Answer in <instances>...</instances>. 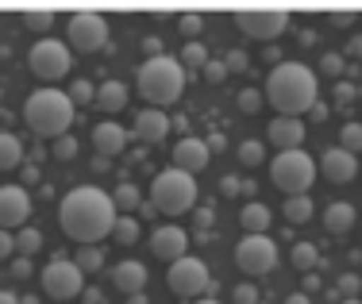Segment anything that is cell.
Listing matches in <instances>:
<instances>
[{
  "label": "cell",
  "mask_w": 362,
  "mask_h": 304,
  "mask_svg": "<svg viewBox=\"0 0 362 304\" xmlns=\"http://www.w3.org/2000/svg\"><path fill=\"white\" fill-rule=\"evenodd\" d=\"M58 223L74 242L81 247H97L105 235H112L116 228V204H112V193L97 185H77L62 197L58 204Z\"/></svg>",
  "instance_id": "cell-1"
},
{
  "label": "cell",
  "mask_w": 362,
  "mask_h": 304,
  "mask_svg": "<svg viewBox=\"0 0 362 304\" xmlns=\"http://www.w3.org/2000/svg\"><path fill=\"white\" fill-rule=\"evenodd\" d=\"M316 74L305 62H274L262 97L278 108V116H305L316 104Z\"/></svg>",
  "instance_id": "cell-2"
},
{
  "label": "cell",
  "mask_w": 362,
  "mask_h": 304,
  "mask_svg": "<svg viewBox=\"0 0 362 304\" xmlns=\"http://www.w3.org/2000/svg\"><path fill=\"white\" fill-rule=\"evenodd\" d=\"M185 85H189L185 66H181L177 58H170V54L146 58V62L139 66V74H135V89H139V97L151 104V108H166V104L181 100Z\"/></svg>",
  "instance_id": "cell-3"
},
{
  "label": "cell",
  "mask_w": 362,
  "mask_h": 304,
  "mask_svg": "<svg viewBox=\"0 0 362 304\" xmlns=\"http://www.w3.org/2000/svg\"><path fill=\"white\" fill-rule=\"evenodd\" d=\"M23 119L39 139H62L74 124V100L62 89H35L23 100Z\"/></svg>",
  "instance_id": "cell-4"
},
{
  "label": "cell",
  "mask_w": 362,
  "mask_h": 304,
  "mask_svg": "<svg viewBox=\"0 0 362 304\" xmlns=\"http://www.w3.org/2000/svg\"><path fill=\"white\" fill-rule=\"evenodd\" d=\"M151 204H154V212H162V216H185V212H193V204H197V181H193V173H185V170H177V166L162 170L158 177L151 181Z\"/></svg>",
  "instance_id": "cell-5"
},
{
  "label": "cell",
  "mask_w": 362,
  "mask_h": 304,
  "mask_svg": "<svg viewBox=\"0 0 362 304\" xmlns=\"http://www.w3.org/2000/svg\"><path fill=\"white\" fill-rule=\"evenodd\" d=\"M270 181L286 197H300V193H308L313 181H316V162L308 158L305 151H281L278 158L270 162Z\"/></svg>",
  "instance_id": "cell-6"
},
{
  "label": "cell",
  "mask_w": 362,
  "mask_h": 304,
  "mask_svg": "<svg viewBox=\"0 0 362 304\" xmlns=\"http://www.w3.org/2000/svg\"><path fill=\"white\" fill-rule=\"evenodd\" d=\"M166 285H170V293H174V297H185V300H201L209 289H216V281H212L209 266H204L201 258H193V255H185V258H177V262H170Z\"/></svg>",
  "instance_id": "cell-7"
},
{
  "label": "cell",
  "mask_w": 362,
  "mask_h": 304,
  "mask_svg": "<svg viewBox=\"0 0 362 304\" xmlns=\"http://www.w3.org/2000/svg\"><path fill=\"white\" fill-rule=\"evenodd\" d=\"M70 66H74V50L58 39H39L28 50V69L39 81H58V77L70 74Z\"/></svg>",
  "instance_id": "cell-8"
},
{
  "label": "cell",
  "mask_w": 362,
  "mask_h": 304,
  "mask_svg": "<svg viewBox=\"0 0 362 304\" xmlns=\"http://www.w3.org/2000/svg\"><path fill=\"white\" fill-rule=\"evenodd\" d=\"M39 281L47 289V297H54V300H70L85 289V274L77 270V262L74 258H58V255L39 270Z\"/></svg>",
  "instance_id": "cell-9"
},
{
  "label": "cell",
  "mask_w": 362,
  "mask_h": 304,
  "mask_svg": "<svg viewBox=\"0 0 362 304\" xmlns=\"http://www.w3.org/2000/svg\"><path fill=\"white\" fill-rule=\"evenodd\" d=\"M235 266L251 277H262L278 266V242L270 235H243L235 242Z\"/></svg>",
  "instance_id": "cell-10"
},
{
  "label": "cell",
  "mask_w": 362,
  "mask_h": 304,
  "mask_svg": "<svg viewBox=\"0 0 362 304\" xmlns=\"http://www.w3.org/2000/svg\"><path fill=\"white\" fill-rule=\"evenodd\" d=\"M70 50H81V54H93V50H105L108 47V20L100 12H81L70 16Z\"/></svg>",
  "instance_id": "cell-11"
},
{
  "label": "cell",
  "mask_w": 362,
  "mask_h": 304,
  "mask_svg": "<svg viewBox=\"0 0 362 304\" xmlns=\"http://www.w3.org/2000/svg\"><path fill=\"white\" fill-rule=\"evenodd\" d=\"M235 28L243 35H251V39L270 42V39H278V35L289 28V12L286 8H239Z\"/></svg>",
  "instance_id": "cell-12"
},
{
  "label": "cell",
  "mask_w": 362,
  "mask_h": 304,
  "mask_svg": "<svg viewBox=\"0 0 362 304\" xmlns=\"http://www.w3.org/2000/svg\"><path fill=\"white\" fill-rule=\"evenodd\" d=\"M28 216H31V193L28 189L0 185V228L20 231V228H28Z\"/></svg>",
  "instance_id": "cell-13"
},
{
  "label": "cell",
  "mask_w": 362,
  "mask_h": 304,
  "mask_svg": "<svg viewBox=\"0 0 362 304\" xmlns=\"http://www.w3.org/2000/svg\"><path fill=\"white\" fill-rule=\"evenodd\" d=\"M185 250H189V235L177 223H166L151 235V255L162 258V262H177V258H185Z\"/></svg>",
  "instance_id": "cell-14"
},
{
  "label": "cell",
  "mask_w": 362,
  "mask_h": 304,
  "mask_svg": "<svg viewBox=\"0 0 362 304\" xmlns=\"http://www.w3.org/2000/svg\"><path fill=\"white\" fill-rule=\"evenodd\" d=\"M320 173H324V181H332V185H347V181H355V173H358V158L347 154L343 146H327L324 158H320Z\"/></svg>",
  "instance_id": "cell-15"
},
{
  "label": "cell",
  "mask_w": 362,
  "mask_h": 304,
  "mask_svg": "<svg viewBox=\"0 0 362 304\" xmlns=\"http://www.w3.org/2000/svg\"><path fill=\"white\" fill-rule=\"evenodd\" d=\"M212 151L204 139H193V135H181L177 146H174V166L185 170V173H201L204 166H209Z\"/></svg>",
  "instance_id": "cell-16"
},
{
  "label": "cell",
  "mask_w": 362,
  "mask_h": 304,
  "mask_svg": "<svg viewBox=\"0 0 362 304\" xmlns=\"http://www.w3.org/2000/svg\"><path fill=\"white\" fill-rule=\"evenodd\" d=\"M266 139H270L278 151H300V143H305V119H297V116H278V119H270Z\"/></svg>",
  "instance_id": "cell-17"
},
{
  "label": "cell",
  "mask_w": 362,
  "mask_h": 304,
  "mask_svg": "<svg viewBox=\"0 0 362 304\" xmlns=\"http://www.w3.org/2000/svg\"><path fill=\"white\" fill-rule=\"evenodd\" d=\"M132 135L139 139V143H162V139L170 135V116L162 108H143L139 116H135Z\"/></svg>",
  "instance_id": "cell-18"
},
{
  "label": "cell",
  "mask_w": 362,
  "mask_h": 304,
  "mask_svg": "<svg viewBox=\"0 0 362 304\" xmlns=\"http://www.w3.org/2000/svg\"><path fill=\"white\" fill-rule=\"evenodd\" d=\"M124 146H127V131L116 119H100L93 127V151H100V158H116V154H124Z\"/></svg>",
  "instance_id": "cell-19"
},
{
  "label": "cell",
  "mask_w": 362,
  "mask_h": 304,
  "mask_svg": "<svg viewBox=\"0 0 362 304\" xmlns=\"http://www.w3.org/2000/svg\"><path fill=\"white\" fill-rule=\"evenodd\" d=\"M112 285H116L124 297H135V293H143V289H146V266L135 262V258L119 262L116 270H112Z\"/></svg>",
  "instance_id": "cell-20"
},
{
  "label": "cell",
  "mask_w": 362,
  "mask_h": 304,
  "mask_svg": "<svg viewBox=\"0 0 362 304\" xmlns=\"http://www.w3.org/2000/svg\"><path fill=\"white\" fill-rule=\"evenodd\" d=\"M270 223H274V212L262 201H247L243 212H239V228H243V235H266Z\"/></svg>",
  "instance_id": "cell-21"
},
{
  "label": "cell",
  "mask_w": 362,
  "mask_h": 304,
  "mask_svg": "<svg viewBox=\"0 0 362 304\" xmlns=\"http://www.w3.org/2000/svg\"><path fill=\"white\" fill-rule=\"evenodd\" d=\"M355 220H358V212H355V204H347V201H332L324 208V228L332 231V235H347V231L355 228Z\"/></svg>",
  "instance_id": "cell-22"
},
{
  "label": "cell",
  "mask_w": 362,
  "mask_h": 304,
  "mask_svg": "<svg viewBox=\"0 0 362 304\" xmlns=\"http://www.w3.org/2000/svg\"><path fill=\"white\" fill-rule=\"evenodd\" d=\"M97 104L100 112H124L127 108V85L124 81H105V85H97Z\"/></svg>",
  "instance_id": "cell-23"
},
{
  "label": "cell",
  "mask_w": 362,
  "mask_h": 304,
  "mask_svg": "<svg viewBox=\"0 0 362 304\" xmlns=\"http://www.w3.org/2000/svg\"><path fill=\"white\" fill-rule=\"evenodd\" d=\"M281 212H286V220L293 223V228H297V223H308V220H313L316 204H313V197H308V193H300V197H286Z\"/></svg>",
  "instance_id": "cell-24"
},
{
  "label": "cell",
  "mask_w": 362,
  "mask_h": 304,
  "mask_svg": "<svg viewBox=\"0 0 362 304\" xmlns=\"http://www.w3.org/2000/svg\"><path fill=\"white\" fill-rule=\"evenodd\" d=\"M20 162H23V143H20V135L0 131V170H16Z\"/></svg>",
  "instance_id": "cell-25"
},
{
  "label": "cell",
  "mask_w": 362,
  "mask_h": 304,
  "mask_svg": "<svg viewBox=\"0 0 362 304\" xmlns=\"http://www.w3.org/2000/svg\"><path fill=\"white\" fill-rule=\"evenodd\" d=\"M112 204L119 208V212H139L143 208V193L135 181H124V185H116V193H112Z\"/></svg>",
  "instance_id": "cell-26"
},
{
  "label": "cell",
  "mask_w": 362,
  "mask_h": 304,
  "mask_svg": "<svg viewBox=\"0 0 362 304\" xmlns=\"http://www.w3.org/2000/svg\"><path fill=\"white\" fill-rule=\"evenodd\" d=\"M293 266H297L300 274H313L316 262H320V250H316V242H293Z\"/></svg>",
  "instance_id": "cell-27"
},
{
  "label": "cell",
  "mask_w": 362,
  "mask_h": 304,
  "mask_svg": "<svg viewBox=\"0 0 362 304\" xmlns=\"http://www.w3.org/2000/svg\"><path fill=\"white\" fill-rule=\"evenodd\" d=\"M177 62L185 66V74H189V69H204V66H209V47H204L201 39H197V42H185Z\"/></svg>",
  "instance_id": "cell-28"
},
{
  "label": "cell",
  "mask_w": 362,
  "mask_h": 304,
  "mask_svg": "<svg viewBox=\"0 0 362 304\" xmlns=\"http://www.w3.org/2000/svg\"><path fill=\"white\" fill-rule=\"evenodd\" d=\"M74 262L81 274H97V270H105V250L100 247H77Z\"/></svg>",
  "instance_id": "cell-29"
},
{
  "label": "cell",
  "mask_w": 362,
  "mask_h": 304,
  "mask_svg": "<svg viewBox=\"0 0 362 304\" xmlns=\"http://www.w3.org/2000/svg\"><path fill=\"white\" fill-rule=\"evenodd\" d=\"M112 239H116L119 247H132V242H139V220H135V216H116Z\"/></svg>",
  "instance_id": "cell-30"
},
{
  "label": "cell",
  "mask_w": 362,
  "mask_h": 304,
  "mask_svg": "<svg viewBox=\"0 0 362 304\" xmlns=\"http://www.w3.org/2000/svg\"><path fill=\"white\" fill-rule=\"evenodd\" d=\"M23 28L28 31H50L54 28V12L50 8H23Z\"/></svg>",
  "instance_id": "cell-31"
},
{
  "label": "cell",
  "mask_w": 362,
  "mask_h": 304,
  "mask_svg": "<svg viewBox=\"0 0 362 304\" xmlns=\"http://www.w3.org/2000/svg\"><path fill=\"white\" fill-rule=\"evenodd\" d=\"M39 247H42V231L39 228H20L16 231V250H20L23 258H31Z\"/></svg>",
  "instance_id": "cell-32"
},
{
  "label": "cell",
  "mask_w": 362,
  "mask_h": 304,
  "mask_svg": "<svg viewBox=\"0 0 362 304\" xmlns=\"http://www.w3.org/2000/svg\"><path fill=\"white\" fill-rule=\"evenodd\" d=\"M235 154H239V162H243L247 170H255V166H262V162H266V146L258 143V139H247Z\"/></svg>",
  "instance_id": "cell-33"
},
{
  "label": "cell",
  "mask_w": 362,
  "mask_h": 304,
  "mask_svg": "<svg viewBox=\"0 0 362 304\" xmlns=\"http://www.w3.org/2000/svg\"><path fill=\"white\" fill-rule=\"evenodd\" d=\"M177 31L185 35L189 42H197V35L204 31V16H201V12H181V16H177Z\"/></svg>",
  "instance_id": "cell-34"
},
{
  "label": "cell",
  "mask_w": 362,
  "mask_h": 304,
  "mask_svg": "<svg viewBox=\"0 0 362 304\" xmlns=\"http://www.w3.org/2000/svg\"><path fill=\"white\" fill-rule=\"evenodd\" d=\"M339 146H343L347 154H358V151H362V124H343Z\"/></svg>",
  "instance_id": "cell-35"
},
{
  "label": "cell",
  "mask_w": 362,
  "mask_h": 304,
  "mask_svg": "<svg viewBox=\"0 0 362 304\" xmlns=\"http://www.w3.org/2000/svg\"><path fill=\"white\" fill-rule=\"evenodd\" d=\"M70 100H74V108H77V104H93V100H97V85L85 81V77H81V81H74L70 85Z\"/></svg>",
  "instance_id": "cell-36"
},
{
  "label": "cell",
  "mask_w": 362,
  "mask_h": 304,
  "mask_svg": "<svg viewBox=\"0 0 362 304\" xmlns=\"http://www.w3.org/2000/svg\"><path fill=\"white\" fill-rule=\"evenodd\" d=\"M262 93L258 89H239V97H235V104H239V112H247V116H255L258 108H262Z\"/></svg>",
  "instance_id": "cell-37"
},
{
  "label": "cell",
  "mask_w": 362,
  "mask_h": 304,
  "mask_svg": "<svg viewBox=\"0 0 362 304\" xmlns=\"http://www.w3.org/2000/svg\"><path fill=\"white\" fill-rule=\"evenodd\" d=\"M54 158H58V162H70V158H77V139H74V135L54 139Z\"/></svg>",
  "instance_id": "cell-38"
},
{
  "label": "cell",
  "mask_w": 362,
  "mask_h": 304,
  "mask_svg": "<svg viewBox=\"0 0 362 304\" xmlns=\"http://www.w3.org/2000/svg\"><path fill=\"white\" fill-rule=\"evenodd\" d=\"M231 304H258V289L251 281H239L235 289H231Z\"/></svg>",
  "instance_id": "cell-39"
},
{
  "label": "cell",
  "mask_w": 362,
  "mask_h": 304,
  "mask_svg": "<svg viewBox=\"0 0 362 304\" xmlns=\"http://www.w3.org/2000/svg\"><path fill=\"white\" fill-rule=\"evenodd\" d=\"M201 74H204V81H209V85H220L223 77H228V66H223V58H209V66H204Z\"/></svg>",
  "instance_id": "cell-40"
},
{
  "label": "cell",
  "mask_w": 362,
  "mask_h": 304,
  "mask_svg": "<svg viewBox=\"0 0 362 304\" xmlns=\"http://www.w3.org/2000/svg\"><path fill=\"white\" fill-rule=\"evenodd\" d=\"M358 293H362V277L358 274H343L339 277V297L347 300V297H358Z\"/></svg>",
  "instance_id": "cell-41"
},
{
  "label": "cell",
  "mask_w": 362,
  "mask_h": 304,
  "mask_svg": "<svg viewBox=\"0 0 362 304\" xmlns=\"http://www.w3.org/2000/svg\"><path fill=\"white\" fill-rule=\"evenodd\" d=\"M243 185H247V181L239 177V173H228V177H220V193H223V197H239V193H243Z\"/></svg>",
  "instance_id": "cell-42"
},
{
  "label": "cell",
  "mask_w": 362,
  "mask_h": 304,
  "mask_svg": "<svg viewBox=\"0 0 362 304\" xmlns=\"http://www.w3.org/2000/svg\"><path fill=\"white\" fill-rule=\"evenodd\" d=\"M247 50H228V54H223V66H228V74H239V69H247Z\"/></svg>",
  "instance_id": "cell-43"
},
{
  "label": "cell",
  "mask_w": 362,
  "mask_h": 304,
  "mask_svg": "<svg viewBox=\"0 0 362 304\" xmlns=\"http://www.w3.org/2000/svg\"><path fill=\"white\" fill-rule=\"evenodd\" d=\"M351 100H355V85H351V81H335V104L347 108Z\"/></svg>",
  "instance_id": "cell-44"
},
{
  "label": "cell",
  "mask_w": 362,
  "mask_h": 304,
  "mask_svg": "<svg viewBox=\"0 0 362 304\" xmlns=\"http://www.w3.org/2000/svg\"><path fill=\"white\" fill-rule=\"evenodd\" d=\"M193 220H197V228H201V231H209L212 223H216V212H212V204L197 208V212H193Z\"/></svg>",
  "instance_id": "cell-45"
},
{
  "label": "cell",
  "mask_w": 362,
  "mask_h": 304,
  "mask_svg": "<svg viewBox=\"0 0 362 304\" xmlns=\"http://www.w3.org/2000/svg\"><path fill=\"white\" fill-rule=\"evenodd\" d=\"M12 255H16V235H12V231L0 228V262H8Z\"/></svg>",
  "instance_id": "cell-46"
},
{
  "label": "cell",
  "mask_w": 362,
  "mask_h": 304,
  "mask_svg": "<svg viewBox=\"0 0 362 304\" xmlns=\"http://www.w3.org/2000/svg\"><path fill=\"white\" fill-rule=\"evenodd\" d=\"M320 69H324L327 77H339V74H343V58H339V54H324Z\"/></svg>",
  "instance_id": "cell-47"
},
{
  "label": "cell",
  "mask_w": 362,
  "mask_h": 304,
  "mask_svg": "<svg viewBox=\"0 0 362 304\" xmlns=\"http://www.w3.org/2000/svg\"><path fill=\"white\" fill-rule=\"evenodd\" d=\"M28 274H35L31 270V258H12V277H28Z\"/></svg>",
  "instance_id": "cell-48"
},
{
  "label": "cell",
  "mask_w": 362,
  "mask_h": 304,
  "mask_svg": "<svg viewBox=\"0 0 362 304\" xmlns=\"http://www.w3.org/2000/svg\"><path fill=\"white\" fill-rule=\"evenodd\" d=\"M204 143H209V151H212V154H216V151H223V143H228V139H223L220 131H212L209 139H204Z\"/></svg>",
  "instance_id": "cell-49"
},
{
  "label": "cell",
  "mask_w": 362,
  "mask_h": 304,
  "mask_svg": "<svg viewBox=\"0 0 362 304\" xmlns=\"http://www.w3.org/2000/svg\"><path fill=\"white\" fill-rule=\"evenodd\" d=\"M347 54L351 58H362V35H355V39L347 42Z\"/></svg>",
  "instance_id": "cell-50"
},
{
  "label": "cell",
  "mask_w": 362,
  "mask_h": 304,
  "mask_svg": "<svg viewBox=\"0 0 362 304\" xmlns=\"http://www.w3.org/2000/svg\"><path fill=\"white\" fill-rule=\"evenodd\" d=\"M300 277H305V293H316V289H320V277H316V274H300Z\"/></svg>",
  "instance_id": "cell-51"
},
{
  "label": "cell",
  "mask_w": 362,
  "mask_h": 304,
  "mask_svg": "<svg viewBox=\"0 0 362 304\" xmlns=\"http://www.w3.org/2000/svg\"><path fill=\"white\" fill-rule=\"evenodd\" d=\"M286 304H313V297H308V293H289Z\"/></svg>",
  "instance_id": "cell-52"
},
{
  "label": "cell",
  "mask_w": 362,
  "mask_h": 304,
  "mask_svg": "<svg viewBox=\"0 0 362 304\" xmlns=\"http://www.w3.org/2000/svg\"><path fill=\"white\" fill-rule=\"evenodd\" d=\"M143 50H146V54H154V58H158L162 42H158V39H143Z\"/></svg>",
  "instance_id": "cell-53"
},
{
  "label": "cell",
  "mask_w": 362,
  "mask_h": 304,
  "mask_svg": "<svg viewBox=\"0 0 362 304\" xmlns=\"http://www.w3.org/2000/svg\"><path fill=\"white\" fill-rule=\"evenodd\" d=\"M0 304H20V297L12 289H0Z\"/></svg>",
  "instance_id": "cell-54"
},
{
  "label": "cell",
  "mask_w": 362,
  "mask_h": 304,
  "mask_svg": "<svg viewBox=\"0 0 362 304\" xmlns=\"http://www.w3.org/2000/svg\"><path fill=\"white\" fill-rule=\"evenodd\" d=\"M313 119H316V124H320V119H327V108H324V104H313Z\"/></svg>",
  "instance_id": "cell-55"
},
{
  "label": "cell",
  "mask_w": 362,
  "mask_h": 304,
  "mask_svg": "<svg viewBox=\"0 0 362 304\" xmlns=\"http://www.w3.org/2000/svg\"><path fill=\"white\" fill-rule=\"evenodd\" d=\"M39 177V166H23V181H35Z\"/></svg>",
  "instance_id": "cell-56"
},
{
  "label": "cell",
  "mask_w": 362,
  "mask_h": 304,
  "mask_svg": "<svg viewBox=\"0 0 362 304\" xmlns=\"http://www.w3.org/2000/svg\"><path fill=\"white\" fill-rule=\"evenodd\" d=\"M127 304H146V297H143V293H135V297H127Z\"/></svg>",
  "instance_id": "cell-57"
},
{
  "label": "cell",
  "mask_w": 362,
  "mask_h": 304,
  "mask_svg": "<svg viewBox=\"0 0 362 304\" xmlns=\"http://www.w3.org/2000/svg\"><path fill=\"white\" fill-rule=\"evenodd\" d=\"M193 304H220L216 297H201V300H193Z\"/></svg>",
  "instance_id": "cell-58"
},
{
  "label": "cell",
  "mask_w": 362,
  "mask_h": 304,
  "mask_svg": "<svg viewBox=\"0 0 362 304\" xmlns=\"http://www.w3.org/2000/svg\"><path fill=\"white\" fill-rule=\"evenodd\" d=\"M339 304H362V297H347V300H339Z\"/></svg>",
  "instance_id": "cell-59"
},
{
  "label": "cell",
  "mask_w": 362,
  "mask_h": 304,
  "mask_svg": "<svg viewBox=\"0 0 362 304\" xmlns=\"http://www.w3.org/2000/svg\"><path fill=\"white\" fill-rule=\"evenodd\" d=\"M0 100H4V85H0Z\"/></svg>",
  "instance_id": "cell-60"
},
{
  "label": "cell",
  "mask_w": 362,
  "mask_h": 304,
  "mask_svg": "<svg viewBox=\"0 0 362 304\" xmlns=\"http://www.w3.org/2000/svg\"><path fill=\"white\" fill-rule=\"evenodd\" d=\"M0 58H4V50H0Z\"/></svg>",
  "instance_id": "cell-61"
}]
</instances>
